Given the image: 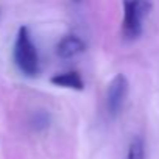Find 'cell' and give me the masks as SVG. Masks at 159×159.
Returning a JSON list of instances; mask_svg holds the SVG:
<instances>
[{
    "label": "cell",
    "instance_id": "obj_1",
    "mask_svg": "<svg viewBox=\"0 0 159 159\" xmlns=\"http://www.w3.org/2000/svg\"><path fill=\"white\" fill-rule=\"evenodd\" d=\"M13 59H14L17 70L24 76L34 78L39 75V72H41L39 53H38V48L33 44L30 31L25 25H22L17 30L14 48H13Z\"/></svg>",
    "mask_w": 159,
    "mask_h": 159
},
{
    "label": "cell",
    "instance_id": "obj_4",
    "mask_svg": "<svg viewBox=\"0 0 159 159\" xmlns=\"http://www.w3.org/2000/svg\"><path fill=\"white\" fill-rule=\"evenodd\" d=\"M56 55L61 59H70L78 55H81L86 50V44L81 38H78L75 34H67L61 38L56 44Z\"/></svg>",
    "mask_w": 159,
    "mask_h": 159
},
{
    "label": "cell",
    "instance_id": "obj_8",
    "mask_svg": "<svg viewBox=\"0 0 159 159\" xmlns=\"http://www.w3.org/2000/svg\"><path fill=\"white\" fill-rule=\"evenodd\" d=\"M73 2H80V0H73Z\"/></svg>",
    "mask_w": 159,
    "mask_h": 159
},
{
    "label": "cell",
    "instance_id": "obj_2",
    "mask_svg": "<svg viewBox=\"0 0 159 159\" xmlns=\"http://www.w3.org/2000/svg\"><path fill=\"white\" fill-rule=\"evenodd\" d=\"M153 10V0H123L122 36L134 41L143 33V22Z\"/></svg>",
    "mask_w": 159,
    "mask_h": 159
},
{
    "label": "cell",
    "instance_id": "obj_7",
    "mask_svg": "<svg viewBox=\"0 0 159 159\" xmlns=\"http://www.w3.org/2000/svg\"><path fill=\"white\" fill-rule=\"evenodd\" d=\"M30 125L33 129L36 131H42L45 128L50 126V116L45 112V111H38L31 116V120H30Z\"/></svg>",
    "mask_w": 159,
    "mask_h": 159
},
{
    "label": "cell",
    "instance_id": "obj_6",
    "mask_svg": "<svg viewBox=\"0 0 159 159\" xmlns=\"http://www.w3.org/2000/svg\"><path fill=\"white\" fill-rule=\"evenodd\" d=\"M125 159H145V142L142 137H134L128 147Z\"/></svg>",
    "mask_w": 159,
    "mask_h": 159
},
{
    "label": "cell",
    "instance_id": "obj_3",
    "mask_svg": "<svg viewBox=\"0 0 159 159\" xmlns=\"http://www.w3.org/2000/svg\"><path fill=\"white\" fill-rule=\"evenodd\" d=\"M129 91V83L123 73H117L108 86L106 91V109L111 117H117L123 109Z\"/></svg>",
    "mask_w": 159,
    "mask_h": 159
},
{
    "label": "cell",
    "instance_id": "obj_5",
    "mask_svg": "<svg viewBox=\"0 0 159 159\" xmlns=\"http://www.w3.org/2000/svg\"><path fill=\"white\" fill-rule=\"evenodd\" d=\"M50 83L58 86V88H66V89H73V91H83L84 89V81L76 70L56 73L50 78Z\"/></svg>",
    "mask_w": 159,
    "mask_h": 159
}]
</instances>
